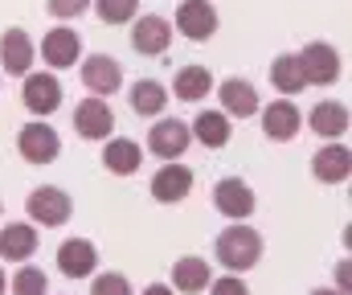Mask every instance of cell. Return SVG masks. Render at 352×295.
I'll list each match as a JSON object with an SVG mask.
<instances>
[{
  "instance_id": "cell-1",
  "label": "cell",
  "mask_w": 352,
  "mask_h": 295,
  "mask_svg": "<svg viewBox=\"0 0 352 295\" xmlns=\"http://www.w3.org/2000/svg\"><path fill=\"white\" fill-rule=\"evenodd\" d=\"M213 254H217V263H221L230 275H246L250 267L263 263V234H258L254 226H246V221H230V226L217 234Z\"/></svg>"
},
{
  "instance_id": "cell-2",
  "label": "cell",
  "mask_w": 352,
  "mask_h": 295,
  "mask_svg": "<svg viewBox=\"0 0 352 295\" xmlns=\"http://www.w3.org/2000/svg\"><path fill=\"white\" fill-rule=\"evenodd\" d=\"M25 213H29V226H41V230H58V226H66L70 221V213H74V201L66 189H58V185H41V189H33L29 201H25Z\"/></svg>"
},
{
  "instance_id": "cell-3",
  "label": "cell",
  "mask_w": 352,
  "mask_h": 295,
  "mask_svg": "<svg viewBox=\"0 0 352 295\" xmlns=\"http://www.w3.org/2000/svg\"><path fill=\"white\" fill-rule=\"evenodd\" d=\"M16 152H21V160L25 164H54L58 156H62V135L50 127V123H41V119H33V123H25L21 131H16Z\"/></svg>"
},
{
  "instance_id": "cell-4",
  "label": "cell",
  "mask_w": 352,
  "mask_h": 295,
  "mask_svg": "<svg viewBox=\"0 0 352 295\" xmlns=\"http://www.w3.org/2000/svg\"><path fill=\"white\" fill-rule=\"evenodd\" d=\"M299 70H303V83L307 87H328V83H336L340 78V54H336V45H328V41H307L299 54Z\"/></svg>"
},
{
  "instance_id": "cell-5",
  "label": "cell",
  "mask_w": 352,
  "mask_h": 295,
  "mask_svg": "<svg viewBox=\"0 0 352 295\" xmlns=\"http://www.w3.org/2000/svg\"><path fill=\"white\" fill-rule=\"evenodd\" d=\"M173 25H176V33L188 37V41H209L221 21H217V8L209 0H180Z\"/></svg>"
},
{
  "instance_id": "cell-6",
  "label": "cell",
  "mask_w": 352,
  "mask_h": 295,
  "mask_svg": "<svg viewBox=\"0 0 352 295\" xmlns=\"http://www.w3.org/2000/svg\"><path fill=\"white\" fill-rule=\"evenodd\" d=\"M74 131L82 135V140H111V131H115V111H111V102L107 98H82V102H74Z\"/></svg>"
},
{
  "instance_id": "cell-7",
  "label": "cell",
  "mask_w": 352,
  "mask_h": 295,
  "mask_svg": "<svg viewBox=\"0 0 352 295\" xmlns=\"http://www.w3.org/2000/svg\"><path fill=\"white\" fill-rule=\"evenodd\" d=\"M41 58H45L50 70H70V66L82 58V37H78V29H70V25L50 29V33L41 37Z\"/></svg>"
},
{
  "instance_id": "cell-8",
  "label": "cell",
  "mask_w": 352,
  "mask_h": 295,
  "mask_svg": "<svg viewBox=\"0 0 352 295\" xmlns=\"http://www.w3.org/2000/svg\"><path fill=\"white\" fill-rule=\"evenodd\" d=\"M21 102H25L29 115H54L62 107V83L54 74H33L29 70L25 83H21Z\"/></svg>"
},
{
  "instance_id": "cell-9",
  "label": "cell",
  "mask_w": 352,
  "mask_h": 295,
  "mask_svg": "<svg viewBox=\"0 0 352 295\" xmlns=\"http://www.w3.org/2000/svg\"><path fill=\"white\" fill-rule=\"evenodd\" d=\"M33 58H37V50H33V37L25 29H4L0 33V70L4 74L25 78L33 70Z\"/></svg>"
},
{
  "instance_id": "cell-10",
  "label": "cell",
  "mask_w": 352,
  "mask_h": 295,
  "mask_svg": "<svg viewBox=\"0 0 352 295\" xmlns=\"http://www.w3.org/2000/svg\"><path fill=\"white\" fill-rule=\"evenodd\" d=\"M82 87L94 98H111L123 87V66L115 58H107V54H90L82 62Z\"/></svg>"
},
{
  "instance_id": "cell-11",
  "label": "cell",
  "mask_w": 352,
  "mask_h": 295,
  "mask_svg": "<svg viewBox=\"0 0 352 295\" xmlns=\"http://www.w3.org/2000/svg\"><path fill=\"white\" fill-rule=\"evenodd\" d=\"M58 271L66 279H90L98 271V246L87 238H66L58 246Z\"/></svg>"
},
{
  "instance_id": "cell-12",
  "label": "cell",
  "mask_w": 352,
  "mask_h": 295,
  "mask_svg": "<svg viewBox=\"0 0 352 295\" xmlns=\"http://www.w3.org/2000/svg\"><path fill=\"white\" fill-rule=\"evenodd\" d=\"M148 148H152L160 160H180V156L192 148V131H188V123H180V119H160V123L148 131Z\"/></svg>"
},
{
  "instance_id": "cell-13",
  "label": "cell",
  "mask_w": 352,
  "mask_h": 295,
  "mask_svg": "<svg viewBox=\"0 0 352 295\" xmlns=\"http://www.w3.org/2000/svg\"><path fill=\"white\" fill-rule=\"evenodd\" d=\"M213 205H217V213H226L230 221H246V217L254 213V189H250L246 181H238V177H226V181L213 185Z\"/></svg>"
},
{
  "instance_id": "cell-14",
  "label": "cell",
  "mask_w": 352,
  "mask_h": 295,
  "mask_svg": "<svg viewBox=\"0 0 352 295\" xmlns=\"http://www.w3.org/2000/svg\"><path fill=\"white\" fill-rule=\"evenodd\" d=\"M311 173H316L320 185H344L349 173H352V152L340 144V140L316 148V156H311Z\"/></svg>"
},
{
  "instance_id": "cell-15",
  "label": "cell",
  "mask_w": 352,
  "mask_h": 295,
  "mask_svg": "<svg viewBox=\"0 0 352 295\" xmlns=\"http://www.w3.org/2000/svg\"><path fill=\"white\" fill-rule=\"evenodd\" d=\"M192 193V168H184L180 160H164V168L152 177V197L160 205H180Z\"/></svg>"
},
{
  "instance_id": "cell-16",
  "label": "cell",
  "mask_w": 352,
  "mask_h": 295,
  "mask_svg": "<svg viewBox=\"0 0 352 295\" xmlns=\"http://www.w3.org/2000/svg\"><path fill=\"white\" fill-rule=\"evenodd\" d=\"M168 41H173V25H168L164 17H156V12H148V17H140V21L131 25V45H135V54L160 58V54L168 50Z\"/></svg>"
},
{
  "instance_id": "cell-17",
  "label": "cell",
  "mask_w": 352,
  "mask_h": 295,
  "mask_svg": "<svg viewBox=\"0 0 352 295\" xmlns=\"http://www.w3.org/2000/svg\"><path fill=\"white\" fill-rule=\"evenodd\" d=\"M299 127H303V111H299L291 98H278V102H270L263 111V135L266 140L287 144V140L299 135Z\"/></svg>"
},
{
  "instance_id": "cell-18",
  "label": "cell",
  "mask_w": 352,
  "mask_h": 295,
  "mask_svg": "<svg viewBox=\"0 0 352 295\" xmlns=\"http://www.w3.org/2000/svg\"><path fill=\"white\" fill-rule=\"evenodd\" d=\"M307 127H311L320 140H328V144H332V140H344V131H349V107L336 102V98H324V102L311 107Z\"/></svg>"
},
{
  "instance_id": "cell-19",
  "label": "cell",
  "mask_w": 352,
  "mask_h": 295,
  "mask_svg": "<svg viewBox=\"0 0 352 295\" xmlns=\"http://www.w3.org/2000/svg\"><path fill=\"white\" fill-rule=\"evenodd\" d=\"M217 98H221V111L234 119H250V115H258V91H254V83H246V78H226L221 87H217Z\"/></svg>"
},
{
  "instance_id": "cell-20",
  "label": "cell",
  "mask_w": 352,
  "mask_h": 295,
  "mask_svg": "<svg viewBox=\"0 0 352 295\" xmlns=\"http://www.w3.org/2000/svg\"><path fill=\"white\" fill-rule=\"evenodd\" d=\"M37 250V226L29 221H8L0 230V259L4 263H29Z\"/></svg>"
},
{
  "instance_id": "cell-21",
  "label": "cell",
  "mask_w": 352,
  "mask_h": 295,
  "mask_svg": "<svg viewBox=\"0 0 352 295\" xmlns=\"http://www.w3.org/2000/svg\"><path fill=\"white\" fill-rule=\"evenodd\" d=\"M140 164H144V148H140L135 140H127V135L107 140V148H102V168H107V173L131 177V173H140Z\"/></svg>"
},
{
  "instance_id": "cell-22",
  "label": "cell",
  "mask_w": 352,
  "mask_h": 295,
  "mask_svg": "<svg viewBox=\"0 0 352 295\" xmlns=\"http://www.w3.org/2000/svg\"><path fill=\"white\" fill-rule=\"evenodd\" d=\"M209 283H213V267H209L205 259L184 254V259H176V263H173V292H180V295H201Z\"/></svg>"
},
{
  "instance_id": "cell-23",
  "label": "cell",
  "mask_w": 352,
  "mask_h": 295,
  "mask_svg": "<svg viewBox=\"0 0 352 295\" xmlns=\"http://www.w3.org/2000/svg\"><path fill=\"white\" fill-rule=\"evenodd\" d=\"M188 131H192V140H201L205 148H226L230 135H234V123H230L226 111H201Z\"/></svg>"
},
{
  "instance_id": "cell-24",
  "label": "cell",
  "mask_w": 352,
  "mask_h": 295,
  "mask_svg": "<svg viewBox=\"0 0 352 295\" xmlns=\"http://www.w3.org/2000/svg\"><path fill=\"white\" fill-rule=\"evenodd\" d=\"M213 91V74L209 66H180L173 78V95L180 102H201V98Z\"/></svg>"
},
{
  "instance_id": "cell-25",
  "label": "cell",
  "mask_w": 352,
  "mask_h": 295,
  "mask_svg": "<svg viewBox=\"0 0 352 295\" xmlns=\"http://www.w3.org/2000/svg\"><path fill=\"white\" fill-rule=\"evenodd\" d=\"M270 87L278 91L283 98L299 95L307 83H303V70H299V58L295 54H278L274 62H270Z\"/></svg>"
},
{
  "instance_id": "cell-26",
  "label": "cell",
  "mask_w": 352,
  "mask_h": 295,
  "mask_svg": "<svg viewBox=\"0 0 352 295\" xmlns=\"http://www.w3.org/2000/svg\"><path fill=\"white\" fill-rule=\"evenodd\" d=\"M127 102H131L135 115H160V111L168 107V91H164V83H156V78H140V83L127 91Z\"/></svg>"
},
{
  "instance_id": "cell-27",
  "label": "cell",
  "mask_w": 352,
  "mask_h": 295,
  "mask_svg": "<svg viewBox=\"0 0 352 295\" xmlns=\"http://www.w3.org/2000/svg\"><path fill=\"white\" fill-rule=\"evenodd\" d=\"M8 287H12V295H45L50 292V275L41 267H33V263H21V271L8 279Z\"/></svg>"
},
{
  "instance_id": "cell-28",
  "label": "cell",
  "mask_w": 352,
  "mask_h": 295,
  "mask_svg": "<svg viewBox=\"0 0 352 295\" xmlns=\"http://www.w3.org/2000/svg\"><path fill=\"white\" fill-rule=\"evenodd\" d=\"M102 25H127L140 12V0H90Z\"/></svg>"
},
{
  "instance_id": "cell-29",
  "label": "cell",
  "mask_w": 352,
  "mask_h": 295,
  "mask_svg": "<svg viewBox=\"0 0 352 295\" xmlns=\"http://www.w3.org/2000/svg\"><path fill=\"white\" fill-rule=\"evenodd\" d=\"M90 295H131V283L119 271H102L98 279H90Z\"/></svg>"
},
{
  "instance_id": "cell-30",
  "label": "cell",
  "mask_w": 352,
  "mask_h": 295,
  "mask_svg": "<svg viewBox=\"0 0 352 295\" xmlns=\"http://www.w3.org/2000/svg\"><path fill=\"white\" fill-rule=\"evenodd\" d=\"M87 8H90V0H50V17H58L62 25L74 21V17H82Z\"/></svg>"
},
{
  "instance_id": "cell-31",
  "label": "cell",
  "mask_w": 352,
  "mask_h": 295,
  "mask_svg": "<svg viewBox=\"0 0 352 295\" xmlns=\"http://www.w3.org/2000/svg\"><path fill=\"white\" fill-rule=\"evenodd\" d=\"M209 295H250V287H246V279H238V275H221V279L209 283Z\"/></svg>"
},
{
  "instance_id": "cell-32",
  "label": "cell",
  "mask_w": 352,
  "mask_h": 295,
  "mask_svg": "<svg viewBox=\"0 0 352 295\" xmlns=\"http://www.w3.org/2000/svg\"><path fill=\"white\" fill-rule=\"evenodd\" d=\"M349 275H352V267H349V259H344V263L336 267V283H340V292H344V295H349V287H352V279H349Z\"/></svg>"
},
{
  "instance_id": "cell-33",
  "label": "cell",
  "mask_w": 352,
  "mask_h": 295,
  "mask_svg": "<svg viewBox=\"0 0 352 295\" xmlns=\"http://www.w3.org/2000/svg\"><path fill=\"white\" fill-rule=\"evenodd\" d=\"M144 295H176L168 283H152V287H144Z\"/></svg>"
},
{
  "instance_id": "cell-34",
  "label": "cell",
  "mask_w": 352,
  "mask_h": 295,
  "mask_svg": "<svg viewBox=\"0 0 352 295\" xmlns=\"http://www.w3.org/2000/svg\"><path fill=\"white\" fill-rule=\"evenodd\" d=\"M8 292V275H4V267H0V295Z\"/></svg>"
},
{
  "instance_id": "cell-35",
  "label": "cell",
  "mask_w": 352,
  "mask_h": 295,
  "mask_svg": "<svg viewBox=\"0 0 352 295\" xmlns=\"http://www.w3.org/2000/svg\"><path fill=\"white\" fill-rule=\"evenodd\" d=\"M311 295H344V292H336V287H320V292H311Z\"/></svg>"
},
{
  "instance_id": "cell-36",
  "label": "cell",
  "mask_w": 352,
  "mask_h": 295,
  "mask_svg": "<svg viewBox=\"0 0 352 295\" xmlns=\"http://www.w3.org/2000/svg\"><path fill=\"white\" fill-rule=\"evenodd\" d=\"M0 213H4V205H0Z\"/></svg>"
}]
</instances>
